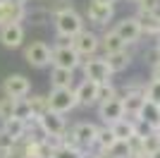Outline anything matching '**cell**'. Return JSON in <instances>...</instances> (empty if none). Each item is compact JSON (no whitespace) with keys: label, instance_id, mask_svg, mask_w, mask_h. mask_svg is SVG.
Here are the masks:
<instances>
[{"label":"cell","instance_id":"cell-1","mask_svg":"<svg viewBox=\"0 0 160 158\" xmlns=\"http://www.w3.org/2000/svg\"><path fill=\"white\" fill-rule=\"evenodd\" d=\"M53 26H55V34H60V36H77V34L86 26V22H84V17H81L74 7H69V10H62V12H55L53 17Z\"/></svg>","mask_w":160,"mask_h":158},{"label":"cell","instance_id":"cell-2","mask_svg":"<svg viewBox=\"0 0 160 158\" xmlns=\"http://www.w3.org/2000/svg\"><path fill=\"white\" fill-rule=\"evenodd\" d=\"M79 70L84 72V79L96 82V84H108V82H112V77H115V74L110 72V67H108L105 58H98V55L86 58L84 62H81Z\"/></svg>","mask_w":160,"mask_h":158},{"label":"cell","instance_id":"cell-3","mask_svg":"<svg viewBox=\"0 0 160 158\" xmlns=\"http://www.w3.org/2000/svg\"><path fill=\"white\" fill-rule=\"evenodd\" d=\"M46 96H48V103H50V110H55V113L67 115V113H72L74 108H79L74 86H67V89H50Z\"/></svg>","mask_w":160,"mask_h":158},{"label":"cell","instance_id":"cell-4","mask_svg":"<svg viewBox=\"0 0 160 158\" xmlns=\"http://www.w3.org/2000/svg\"><path fill=\"white\" fill-rule=\"evenodd\" d=\"M72 48L81 55V60L93 58L96 53L100 50V36L93 31V29H81L77 36H72Z\"/></svg>","mask_w":160,"mask_h":158},{"label":"cell","instance_id":"cell-5","mask_svg":"<svg viewBox=\"0 0 160 158\" xmlns=\"http://www.w3.org/2000/svg\"><path fill=\"white\" fill-rule=\"evenodd\" d=\"M50 53L53 46H48L46 41H31L29 46H24V60L36 70H46L50 67Z\"/></svg>","mask_w":160,"mask_h":158},{"label":"cell","instance_id":"cell-6","mask_svg":"<svg viewBox=\"0 0 160 158\" xmlns=\"http://www.w3.org/2000/svg\"><path fill=\"white\" fill-rule=\"evenodd\" d=\"M81 55L74 50L72 46H53V53H50V67H65V70H72L77 72L81 67Z\"/></svg>","mask_w":160,"mask_h":158},{"label":"cell","instance_id":"cell-7","mask_svg":"<svg viewBox=\"0 0 160 158\" xmlns=\"http://www.w3.org/2000/svg\"><path fill=\"white\" fill-rule=\"evenodd\" d=\"M86 19L88 24L98 26V29H108L110 22L115 19V5H103V3H86Z\"/></svg>","mask_w":160,"mask_h":158},{"label":"cell","instance_id":"cell-8","mask_svg":"<svg viewBox=\"0 0 160 158\" xmlns=\"http://www.w3.org/2000/svg\"><path fill=\"white\" fill-rule=\"evenodd\" d=\"M2 93L10 96V98H27L31 93V79L24 77V74H10V77L2 79Z\"/></svg>","mask_w":160,"mask_h":158},{"label":"cell","instance_id":"cell-9","mask_svg":"<svg viewBox=\"0 0 160 158\" xmlns=\"http://www.w3.org/2000/svg\"><path fill=\"white\" fill-rule=\"evenodd\" d=\"M24 39H27V29H24L22 22L0 26V46L14 50V48H22V46H24Z\"/></svg>","mask_w":160,"mask_h":158},{"label":"cell","instance_id":"cell-10","mask_svg":"<svg viewBox=\"0 0 160 158\" xmlns=\"http://www.w3.org/2000/svg\"><path fill=\"white\" fill-rule=\"evenodd\" d=\"M112 29L127 46H134V43L141 41V26H139V19H136V17H122L120 22L112 24Z\"/></svg>","mask_w":160,"mask_h":158},{"label":"cell","instance_id":"cell-11","mask_svg":"<svg viewBox=\"0 0 160 158\" xmlns=\"http://www.w3.org/2000/svg\"><path fill=\"white\" fill-rule=\"evenodd\" d=\"M27 17H29L27 5H19V3H12V0H0V26L24 22Z\"/></svg>","mask_w":160,"mask_h":158},{"label":"cell","instance_id":"cell-12","mask_svg":"<svg viewBox=\"0 0 160 158\" xmlns=\"http://www.w3.org/2000/svg\"><path fill=\"white\" fill-rule=\"evenodd\" d=\"M98 127H100V125L84 120V122H77V125L69 129V132L74 134V139L79 141L81 151H86V149H93V144H96V134H98Z\"/></svg>","mask_w":160,"mask_h":158},{"label":"cell","instance_id":"cell-13","mask_svg":"<svg viewBox=\"0 0 160 158\" xmlns=\"http://www.w3.org/2000/svg\"><path fill=\"white\" fill-rule=\"evenodd\" d=\"M98 118H100V122L108 125V127L124 118V105H122L120 96H117V98H110L108 103H100L98 105Z\"/></svg>","mask_w":160,"mask_h":158},{"label":"cell","instance_id":"cell-14","mask_svg":"<svg viewBox=\"0 0 160 158\" xmlns=\"http://www.w3.org/2000/svg\"><path fill=\"white\" fill-rule=\"evenodd\" d=\"M103 58H105L108 67H110V72H112V74H120V72H127L129 67H132L134 53L129 50V48H122V50L110 53V55H103Z\"/></svg>","mask_w":160,"mask_h":158},{"label":"cell","instance_id":"cell-15","mask_svg":"<svg viewBox=\"0 0 160 158\" xmlns=\"http://www.w3.org/2000/svg\"><path fill=\"white\" fill-rule=\"evenodd\" d=\"M134 17L139 19L141 36H151V39H155V36L160 34V7L153 10V12H136Z\"/></svg>","mask_w":160,"mask_h":158},{"label":"cell","instance_id":"cell-16","mask_svg":"<svg viewBox=\"0 0 160 158\" xmlns=\"http://www.w3.org/2000/svg\"><path fill=\"white\" fill-rule=\"evenodd\" d=\"M74 93H77V103H79V105L91 108V105H96L98 84H96V82H88V79H81L79 84L74 86Z\"/></svg>","mask_w":160,"mask_h":158},{"label":"cell","instance_id":"cell-17","mask_svg":"<svg viewBox=\"0 0 160 158\" xmlns=\"http://www.w3.org/2000/svg\"><path fill=\"white\" fill-rule=\"evenodd\" d=\"M41 125H43L46 134H65L67 132V118L62 113L48 110L46 115H41Z\"/></svg>","mask_w":160,"mask_h":158},{"label":"cell","instance_id":"cell-18","mask_svg":"<svg viewBox=\"0 0 160 158\" xmlns=\"http://www.w3.org/2000/svg\"><path fill=\"white\" fill-rule=\"evenodd\" d=\"M122 48H127V43L115 34L112 26H108L105 31L100 34V50H103V55H110V53H117L122 50Z\"/></svg>","mask_w":160,"mask_h":158},{"label":"cell","instance_id":"cell-19","mask_svg":"<svg viewBox=\"0 0 160 158\" xmlns=\"http://www.w3.org/2000/svg\"><path fill=\"white\" fill-rule=\"evenodd\" d=\"M50 89H67V86H74V72L72 70H65V67H50Z\"/></svg>","mask_w":160,"mask_h":158},{"label":"cell","instance_id":"cell-20","mask_svg":"<svg viewBox=\"0 0 160 158\" xmlns=\"http://www.w3.org/2000/svg\"><path fill=\"white\" fill-rule=\"evenodd\" d=\"M136 118L143 120L151 129H158V127H160V105L146 98V103L141 105V110H139V115H136Z\"/></svg>","mask_w":160,"mask_h":158},{"label":"cell","instance_id":"cell-21","mask_svg":"<svg viewBox=\"0 0 160 158\" xmlns=\"http://www.w3.org/2000/svg\"><path fill=\"white\" fill-rule=\"evenodd\" d=\"M122 105H124V115L127 118H136L141 110V105L146 103V96L143 93H122Z\"/></svg>","mask_w":160,"mask_h":158},{"label":"cell","instance_id":"cell-22","mask_svg":"<svg viewBox=\"0 0 160 158\" xmlns=\"http://www.w3.org/2000/svg\"><path fill=\"white\" fill-rule=\"evenodd\" d=\"M134 120L136 118H124L122 120H117L115 125H110V129H112V134H115V139H120V141H127L129 137H134Z\"/></svg>","mask_w":160,"mask_h":158},{"label":"cell","instance_id":"cell-23","mask_svg":"<svg viewBox=\"0 0 160 158\" xmlns=\"http://www.w3.org/2000/svg\"><path fill=\"white\" fill-rule=\"evenodd\" d=\"M0 129L7 132L12 139L22 141V139H24V132H27V122L19 120V118H10V120H5V122H0Z\"/></svg>","mask_w":160,"mask_h":158},{"label":"cell","instance_id":"cell-24","mask_svg":"<svg viewBox=\"0 0 160 158\" xmlns=\"http://www.w3.org/2000/svg\"><path fill=\"white\" fill-rule=\"evenodd\" d=\"M115 141H117V139H115L112 129H110L108 125H100V127H98V134H96V144H93V149H98V151H110Z\"/></svg>","mask_w":160,"mask_h":158},{"label":"cell","instance_id":"cell-25","mask_svg":"<svg viewBox=\"0 0 160 158\" xmlns=\"http://www.w3.org/2000/svg\"><path fill=\"white\" fill-rule=\"evenodd\" d=\"M29 105H31V115L33 118H41L50 110V103H48V96L46 93H29Z\"/></svg>","mask_w":160,"mask_h":158},{"label":"cell","instance_id":"cell-26","mask_svg":"<svg viewBox=\"0 0 160 158\" xmlns=\"http://www.w3.org/2000/svg\"><path fill=\"white\" fill-rule=\"evenodd\" d=\"M117 96H120V89H117L112 82H108V84H98V93H96V105L108 103L110 98H117Z\"/></svg>","mask_w":160,"mask_h":158},{"label":"cell","instance_id":"cell-27","mask_svg":"<svg viewBox=\"0 0 160 158\" xmlns=\"http://www.w3.org/2000/svg\"><path fill=\"white\" fill-rule=\"evenodd\" d=\"M12 118H19V120H31L33 115H31V105H29V96L27 98H17L14 101V115Z\"/></svg>","mask_w":160,"mask_h":158},{"label":"cell","instance_id":"cell-28","mask_svg":"<svg viewBox=\"0 0 160 158\" xmlns=\"http://www.w3.org/2000/svg\"><path fill=\"white\" fill-rule=\"evenodd\" d=\"M14 101L17 98H10V96H0V122H5L14 115Z\"/></svg>","mask_w":160,"mask_h":158},{"label":"cell","instance_id":"cell-29","mask_svg":"<svg viewBox=\"0 0 160 158\" xmlns=\"http://www.w3.org/2000/svg\"><path fill=\"white\" fill-rule=\"evenodd\" d=\"M14 146H17V139H12L7 132L0 129V158H10Z\"/></svg>","mask_w":160,"mask_h":158},{"label":"cell","instance_id":"cell-30","mask_svg":"<svg viewBox=\"0 0 160 158\" xmlns=\"http://www.w3.org/2000/svg\"><path fill=\"white\" fill-rule=\"evenodd\" d=\"M143 149H146L148 156L155 153V151H160V134H158V132H151V134L143 137Z\"/></svg>","mask_w":160,"mask_h":158},{"label":"cell","instance_id":"cell-31","mask_svg":"<svg viewBox=\"0 0 160 158\" xmlns=\"http://www.w3.org/2000/svg\"><path fill=\"white\" fill-rule=\"evenodd\" d=\"M143 96H146L148 101H153V103L160 105V82H146V89H143Z\"/></svg>","mask_w":160,"mask_h":158},{"label":"cell","instance_id":"cell-32","mask_svg":"<svg viewBox=\"0 0 160 158\" xmlns=\"http://www.w3.org/2000/svg\"><path fill=\"white\" fill-rule=\"evenodd\" d=\"M81 156H84L81 149H72V146H65V144L53 151V158H81Z\"/></svg>","mask_w":160,"mask_h":158},{"label":"cell","instance_id":"cell-33","mask_svg":"<svg viewBox=\"0 0 160 158\" xmlns=\"http://www.w3.org/2000/svg\"><path fill=\"white\" fill-rule=\"evenodd\" d=\"M69 7H74L72 0H50V5L46 7V12L53 17L55 12H62V10H69Z\"/></svg>","mask_w":160,"mask_h":158},{"label":"cell","instance_id":"cell-34","mask_svg":"<svg viewBox=\"0 0 160 158\" xmlns=\"http://www.w3.org/2000/svg\"><path fill=\"white\" fill-rule=\"evenodd\" d=\"M136 3V12H153L160 7V0H134Z\"/></svg>","mask_w":160,"mask_h":158},{"label":"cell","instance_id":"cell-35","mask_svg":"<svg viewBox=\"0 0 160 158\" xmlns=\"http://www.w3.org/2000/svg\"><path fill=\"white\" fill-rule=\"evenodd\" d=\"M143 60H146L148 65L153 67V65H158V62H160V53H158V50H155V48H153V46H151V48H148V50H146V53H143Z\"/></svg>","mask_w":160,"mask_h":158},{"label":"cell","instance_id":"cell-36","mask_svg":"<svg viewBox=\"0 0 160 158\" xmlns=\"http://www.w3.org/2000/svg\"><path fill=\"white\" fill-rule=\"evenodd\" d=\"M151 79H153V82H160V62L151 67Z\"/></svg>","mask_w":160,"mask_h":158},{"label":"cell","instance_id":"cell-37","mask_svg":"<svg viewBox=\"0 0 160 158\" xmlns=\"http://www.w3.org/2000/svg\"><path fill=\"white\" fill-rule=\"evenodd\" d=\"M91 151H93V158H112L110 151H98V149H91Z\"/></svg>","mask_w":160,"mask_h":158},{"label":"cell","instance_id":"cell-38","mask_svg":"<svg viewBox=\"0 0 160 158\" xmlns=\"http://www.w3.org/2000/svg\"><path fill=\"white\" fill-rule=\"evenodd\" d=\"M153 48H155V50L160 53V34H158V36H155V41H153Z\"/></svg>","mask_w":160,"mask_h":158},{"label":"cell","instance_id":"cell-39","mask_svg":"<svg viewBox=\"0 0 160 158\" xmlns=\"http://www.w3.org/2000/svg\"><path fill=\"white\" fill-rule=\"evenodd\" d=\"M96 3H103V5H117V0H96Z\"/></svg>","mask_w":160,"mask_h":158},{"label":"cell","instance_id":"cell-40","mask_svg":"<svg viewBox=\"0 0 160 158\" xmlns=\"http://www.w3.org/2000/svg\"><path fill=\"white\" fill-rule=\"evenodd\" d=\"M148 158H160V151H155V153H151Z\"/></svg>","mask_w":160,"mask_h":158},{"label":"cell","instance_id":"cell-41","mask_svg":"<svg viewBox=\"0 0 160 158\" xmlns=\"http://www.w3.org/2000/svg\"><path fill=\"white\" fill-rule=\"evenodd\" d=\"M12 3H19V5H27V0H12Z\"/></svg>","mask_w":160,"mask_h":158},{"label":"cell","instance_id":"cell-42","mask_svg":"<svg viewBox=\"0 0 160 158\" xmlns=\"http://www.w3.org/2000/svg\"><path fill=\"white\" fill-rule=\"evenodd\" d=\"M155 132H158V134H160V127H158V129H155Z\"/></svg>","mask_w":160,"mask_h":158},{"label":"cell","instance_id":"cell-43","mask_svg":"<svg viewBox=\"0 0 160 158\" xmlns=\"http://www.w3.org/2000/svg\"><path fill=\"white\" fill-rule=\"evenodd\" d=\"M0 93H2V86H0Z\"/></svg>","mask_w":160,"mask_h":158}]
</instances>
